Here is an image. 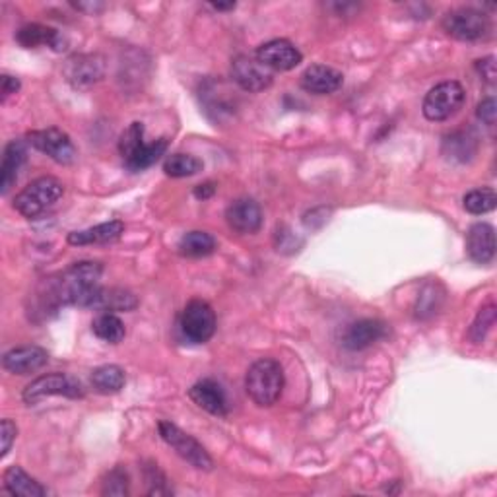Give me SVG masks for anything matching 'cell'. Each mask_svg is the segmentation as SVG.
Listing matches in <instances>:
<instances>
[{"label": "cell", "instance_id": "6da1fadb", "mask_svg": "<svg viewBox=\"0 0 497 497\" xmlns=\"http://www.w3.org/2000/svg\"><path fill=\"white\" fill-rule=\"evenodd\" d=\"M102 274L100 262L82 260L61 272L57 278L47 282V301L54 307L74 306V307H95L102 294Z\"/></svg>", "mask_w": 497, "mask_h": 497}, {"label": "cell", "instance_id": "7a4b0ae2", "mask_svg": "<svg viewBox=\"0 0 497 497\" xmlns=\"http://www.w3.org/2000/svg\"><path fill=\"white\" fill-rule=\"evenodd\" d=\"M284 369L282 365L272 360V357H262L248 367L245 375V391L251 396L257 406L268 408L278 403L284 391Z\"/></svg>", "mask_w": 497, "mask_h": 497}, {"label": "cell", "instance_id": "3957f363", "mask_svg": "<svg viewBox=\"0 0 497 497\" xmlns=\"http://www.w3.org/2000/svg\"><path fill=\"white\" fill-rule=\"evenodd\" d=\"M144 124L132 122L119 138V151L124 161V168L132 173L151 168L168 150V138H158L156 142H144Z\"/></svg>", "mask_w": 497, "mask_h": 497}, {"label": "cell", "instance_id": "277c9868", "mask_svg": "<svg viewBox=\"0 0 497 497\" xmlns=\"http://www.w3.org/2000/svg\"><path fill=\"white\" fill-rule=\"evenodd\" d=\"M63 195L64 185L57 177H39L14 197V210L27 219H35L51 210Z\"/></svg>", "mask_w": 497, "mask_h": 497}, {"label": "cell", "instance_id": "5b68a950", "mask_svg": "<svg viewBox=\"0 0 497 497\" xmlns=\"http://www.w3.org/2000/svg\"><path fill=\"white\" fill-rule=\"evenodd\" d=\"M443 30L447 35L459 41H468V44H474V41H486L492 37L493 24L488 14L476 8H457L445 14Z\"/></svg>", "mask_w": 497, "mask_h": 497}, {"label": "cell", "instance_id": "8992f818", "mask_svg": "<svg viewBox=\"0 0 497 497\" xmlns=\"http://www.w3.org/2000/svg\"><path fill=\"white\" fill-rule=\"evenodd\" d=\"M466 102V92L461 82L449 80L441 82L435 88L427 92L422 112L427 121L441 122L457 115Z\"/></svg>", "mask_w": 497, "mask_h": 497}, {"label": "cell", "instance_id": "52a82bcc", "mask_svg": "<svg viewBox=\"0 0 497 497\" xmlns=\"http://www.w3.org/2000/svg\"><path fill=\"white\" fill-rule=\"evenodd\" d=\"M158 432L165 443H168L179 454V457L187 461L190 466H195L197 471H206V473L212 471L214 461L209 454V451H206L195 437L185 434L181 427L163 420L158 424Z\"/></svg>", "mask_w": 497, "mask_h": 497}, {"label": "cell", "instance_id": "ba28073f", "mask_svg": "<svg viewBox=\"0 0 497 497\" xmlns=\"http://www.w3.org/2000/svg\"><path fill=\"white\" fill-rule=\"evenodd\" d=\"M84 395V386L78 379L66 375V373H49V375H41L27 385L22 398L25 404H37L49 396H66L76 400Z\"/></svg>", "mask_w": 497, "mask_h": 497}, {"label": "cell", "instance_id": "9c48e42d", "mask_svg": "<svg viewBox=\"0 0 497 497\" xmlns=\"http://www.w3.org/2000/svg\"><path fill=\"white\" fill-rule=\"evenodd\" d=\"M179 328L185 340L192 344L209 342L216 333V313L210 307V303L202 299H190L179 319Z\"/></svg>", "mask_w": 497, "mask_h": 497}, {"label": "cell", "instance_id": "30bf717a", "mask_svg": "<svg viewBox=\"0 0 497 497\" xmlns=\"http://www.w3.org/2000/svg\"><path fill=\"white\" fill-rule=\"evenodd\" d=\"M25 142L61 165H71L76 160V148L71 136L57 127L27 132Z\"/></svg>", "mask_w": 497, "mask_h": 497}, {"label": "cell", "instance_id": "8fae6325", "mask_svg": "<svg viewBox=\"0 0 497 497\" xmlns=\"http://www.w3.org/2000/svg\"><path fill=\"white\" fill-rule=\"evenodd\" d=\"M231 80L248 93L265 92L272 86V71L262 64L257 57H248V54H239L231 61Z\"/></svg>", "mask_w": 497, "mask_h": 497}, {"label": "cell", "instance_id": "7c38bea8", "mask_svg": "<svg viewBox=\"0 0 497 497\" xmlns=\"http://www.w3.org/2000/svg\"><path fill=\"white\" fill-rule=\"evenodd\" d=\"M255 57L272 73H287L301 64V51L287 39H272L257 49Z\"/></svg>", "mask_w": 497, "mask_h": 497}, {"label": "cell", "instance_id": "4fadbf2b", "mask_svg": "<svg viewBox=\"0 0 497 497\" xmlns=\"http://www.w3.org/2000/svg\"><path fill=\"white\" fill-rule=\"evenodd\" d=\"M63 74L74 88H90L105 74V61L100 54H74L63 66Z\"/></svg>", "mask_w": 497, "mask_h": 497}, {"label": "cell", "instance_id": "5bb4252c", "mask_svg": "<svg viewBox=\"0 0 497 497\" xmlns=\"http://www.w3.org/2000/svg\"><path fill=\"white\" fill-rule=\"evenodd\" d=\"M386 333H389V328H386V325L379 319L356 321L348 325L346 330L342 333V346L352 352H360L383 340Z\"/></svg>", "mask_w": 497, "mask_h": 497}, {"label": "cell", "instance_id": "9a60e30c", "mask_svg": "<svg viewBox=\"0 0 497 497\" xmlns=\"http://www.w3.org/2000/svg\"><path fill=\"white\" fill-rule=\"evenodd\" d=\"M226 219L233 231L251 236L262 228V210L253 199H238L226 209Z\"/></svg>", "mask_w": 497, "mask_h": 497}, {"label": "cell", "instance_id": "2e32d148", "mask_svg": "<svg viewBox=\"0 0 497 497\" xmlns=\"http://www.w3.org/2000/svg\"><path fill=\"white\" fill-rule=\"evenodd\" d=\"M189 396L199 408L212 414V416H226L229 410L226 391L214 379H202L192 385Z\"/></svg>", "mask_w": 497, "mask_h": 497}, {"label": "cell", "instance_id": "e0dca14e", "mask_svg": "<svg viewBox=\"0 0 497 497\" xmlns=\"http://www.w3.org/2000/svg\"><path fill=\"white\" fill-rule=\"evenodd\" d=\"M49 362L47 350L39 346H20L12 348L3 356V367L14 375H30V373L45 367Z\"/></svg>", "mask_w": 497, "mask_h": 497}, {"label": "cell", "instance_id": "ac0fdd59", "mask_svg": "<svg viewBox=\"0 0 497 497\" xmlns=\"http://www.w3.org/2000/svg\"><path fill=\"white\" fill-rule=\"evenodd\" d=\"M16 41L25 49H35L39 45H47L54 53H63L68 47L66 37L59 30H54V27L44 25V24H27V25L20 27L16 34Z\"/></svg>", "mask_w": 497, "mask_h": 497}, {"label": "cell", "instance_id": "d6986e66", "mask_svg": "<svg viewBox=\"0 0 497 497\" xmlns=\"http://www.w3.org/2000/svg\"><path fill=\"white\" fill-rule=\"evenodd\" d=\"M466 253L476 265H488L495 257V229L486 222L471 226L466 233Z\"/></svg>", "mask_w": 497, "mask_h": 497}, {"label": "cell", "instance_id": "ffe728a7", "mask_svg": "<svg viewBox=\"0 0 497 497\" xmlns=\"http://www.w3.org/2000/svg\"><path fill=\"white\" fill-rule=\"evenodd\" d=\"M344 76L340 71L326 64H313L301 74V88L315 95H330L342 88Z\"/></svg>", "mask_w": 497, "mask_h": 497}, {"label": "cell", "instance_id": "44dd1931", "mask_svg": "<svg viewBox=\"0 0 497 497\" xmlns=\"http://www.w3.org/2000/svg\"><path fill=\"white\" fill-rule=\"evenodd\" d=\"M27 160V142L24 141H10L5 148L3 165H0V192H6L16 185L20 170Z\"/></svg>", "mask_w": 497, "mask_h": 497}, {"label": "cell", "instance_id": "7402d4cb", "mask_svg": "<svg viewBox=\"0 0 497 497\" xmlns=\"http://www.w3.org/2000/svg\"><path fill=\"white\" fill-rule=\"evenodd\" d=\"M124 233V224L119 219H112V222H105L100 226H93L82 231L68 233V243L76 247L84 245H100V243H112L119 239Z\"/></svg>", "mask_w": 497, "mask_h": 497}, {"label": "cell", "instance_id": "603a6c76", "mask_svg": "<svg viewBox=\"0 0 497 497\" xmlns=\"http://www.w3.org/2000/svg\"><path fill=\"white\" fill-rule=\"evenodd\" d=\"M478 151V138L473 131H454L443 138V156L451 161L466 163Z\"/></svg>", "mask_w": 497, "mask_h": 497}, {"label": "cell", "instance_id": "cb8c5ba5", "mask_svg": "<svg viewBox=\"0 0 497 497\" xmlns=\"http://www.w3.org/2000/svg\"><path fill=\"white\" fill-rule=\"evenodd\" d=\"M5 490L18 497H44L47 490L20 466H10L5 473Z\"/></svg>", "mask_w": 497, "mask_h": 497}, {"label": "cell", "instance_id": "d4e9b609", "mask_svg": "<svg viewBox=\"0 0 497 497\" xmlns=\"http://www.w3.org/2000/svg\"><path fill=\"white\" fill-rule=\"evenodd\" d=\"M124 383H127V377L119 365H102L92 371V386L100 395H115L122 389Z\"/></svg>", "mask_w": 497, "mask_h": 497}, {"label": "cell", "instance_id": "484cf974", "mask_svg": "<svg viewBox=\"0 0 497 497\" xmlns=\"http://www.w3.org/2000/svg\"><path fill=\"white\" fill-rule=\"evenodd\" d=\"M177 248L183 257L199 258V257H206V255L214 253L216 239L210 236V233L195 229V231L185 233V236L181 238V241H179Z\"/></svg>", "mask_w": 497, "mask_h": 497}, {"label": "cell", "instance_id": "4316f807", "mask_svg": "<svg viewBox=\"0 0 497 497\" xmlns=\"http://www.w3.org/2000/svg\"><path fill=\"white\" fill-rule=\"evenodd\" d=\"M138 306V299L134 294H131L129 289L122 287H109L102 289L100 299L95 303V309L109 311V313H117V311H132Z\"/></svg>", "mask_w": 497, "mask_h": 497}, {"label": "cell", "instance_id": "83f0119b", "mask_svg": "<svg viewBox=\"0 0 497 497\" xmlns=\"http://www.w3.org/2000/svg\"><path fill=\"white\" fill-rule=\"evenodd\" d=\"M92 330L100 340L109 342V344H119L124 338V335H127L124 323L119 319L115 313H109V311H103L102 315L95 317L92 323Z\"/></svg>", "mask_w": 497, "mask_h": 497}, {"label": "cell", "instance_id": "f1b7e54d", "mask_svg": "<svg viewBox=\"0 0 497 497\" xmlns=\"http://www.w3.org/2000/svg\"><path fill=\"white\" fill-rule=\"evenodd\" d=\"M202 168H204V163L190 154H171L168 160L163 161L165 175H170L173 179L192 177L199 171H202Z\"/></svg>", "mask_w": 497, "mask_h": 497}, {"label": "cell", "instance_id": "f546056e", "mask_svg": "<svg viewBox=\"0 0 497 497\" xmlns=\"http://www.w3.org/2000/svg\"><path fill=\"white\" fill-rule=\"evenodd\" d=\"M463 204H464V210L468 214L482 216V214H488L495 209L497 195H495V190L492 187L474 189L471 192H466L464 199H463Z\"/></svg>", "mask_w": 497, "mask_h": 497}, {"label": "cell", "instance_id": "4dcf8cb0", "mask_svg": "<svg viewBox=\"0 0 497 497\" xmlns=\"http://www.w3.org/2000/svg\"><path fill=\"white\" fill-rule=\"evenodd\" d=\"M495 319H497V307L493 306V303H488L486 307H482L478 311L476 319L471 326V333H468V338H471L474 344L484 342L492 326L495 325Z\"/></svg>", "mask_w": 497, "mask_h": 497}, {"label": "cell", "instance_id": "1f68e13d", "mask_svg": "<svg viewBox=\"0 0 497 497\" xmlns=\"http://www.w3.org/2000/svg\"><path fill=\"white\" fill-rule=\"evenodd\" d=\"M437 284H430L424 287V292L420 294L418 297V303H416V317L418 319H427V317H432L437 313L441 301H443V294L437 292Z\"/></svg>", "mask_w": 497, "mask_h": 497}, {"label": "cell", "instance_id": "d6a6232c", "mask_svg": "<svg viewBox=\"0 0 497 497\" xmlns=\"http://www.w3.org/2000/svg\"><path fill=\"white\" fill-rule=\"evenodd\" d=\"M144 480L150 495H170L173 490L168 486V478L160 471L156 463H148L144 468Z\"/></svg>", "mask_w": 497, "mask_h": 497}, {"label": "cell", "instance_id": "836d02e7", "mask_svg": "<svg viewBox=\"0 0 497 497\" xmlns=\"http://www.w3.org/2000/svg\"><path fill=\"white\" fill-rule=\"evenodd\" d=\"M102 493L103 495H115V497L129 495V474H127V471H124V468H121V466L113 468V471L107 474V478L103 482Z\"/></svg>", "mask_w": 497, "mask_h": 497}, {"label": "cell", "instance_id": "e575fe53", "mask_svg": "<svg viewBox=\"0 0 497 497\" xmlns=\"http://www.w3.org/2000/svg\"><path fill=\"white\" fill-rule=\"evenodd\" d=\"M476 117L488 124V127H493L495 124V119H497V103H495V98H486V100H482L476 107Z\"/></svg>", "mask_w": 497, "mask_h": 497}, {"label": "cell", "instance_id": "d590c367", "mask_svg": "<svg viewBox=\"0 0 497 497\" xmlns=\"http://www.w3.org/2000/svg\"><path fill=\"white\" fill-rule=\"evenodd\" d=\"M16 435H18L16 424H14L12 420H3V424H0V439H3V453H0V457L3 459L10 453Z\"/></svg>", "mask_w": 497, "mask_h": 497}, {"label": "cell", "instance_id": "8d00e7d4", "mask_svg": "<svg viewBox=\"0 0 497 497\" xmlns=\"http://www.w3.org/2000/svg\"><path fill=\"white\" fill-rule=\"evenodd\" d=\"M476 71L478 74L482 76V80L486 82V84L493 86L495 84V78H497V71H495V57H486V59H480L476 61Z\"/></svg>", "mask_w": 497, "mask_h": 497}, {"label": "cell", "instance_id": "74e56055", "mask_svg": "<svg viewBox=\"0 0 497 497\" xmlns=\"http://www.w3.org/2000/svg\"><path fill=\"white\" fill-rule=\"evenodd\" d=\"M20 90V80L5 74L3 76V102H6L12 93H16Z\"/></svg>", "mask_w": 497, "mask_h": 497}, {"label": "cell", "instance_id": "f35d334b", "mask_svg": "<svg viewBox=\"0 0 497 497\" xmlns=\"http://www.w3.org/2000/svg\"><path fill=\"white\" fill-rule=\"evenodd\" d=\"M214 192H216L214 183H204V185L195 187V197H197L199 200H206V199H210V197L214 195Z\"/></svg>", "mask_w": 497, "mask_h": 497}, {"label": "cell", "instance_id": "ab89813d", "mask_svg": "<svg viewBox=\"0 0 497 497\" xmlns=\"http://www.w3.org/2000/svg\"><path fill=\"white\" fill-rule=\"evenodd\" d=\"M212 8L214 10H233V8H236V3H229V5H212Z\"/></svg>", "mask_w": 497, "mask_h": 497}]
</instances>
